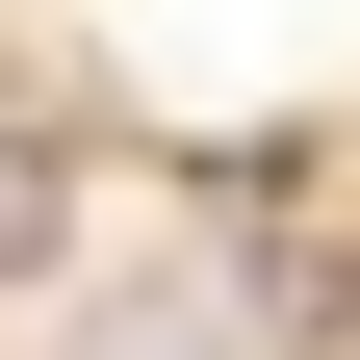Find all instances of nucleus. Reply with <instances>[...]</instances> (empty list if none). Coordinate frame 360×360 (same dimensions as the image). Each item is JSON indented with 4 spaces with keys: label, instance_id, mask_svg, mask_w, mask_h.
Instances as JSON below:
<instances>
[{
    "label": "nucleus",
    "instance_id": "obj_1",
    "mask_svg": "<svg viewBox=\"0 0 360 360\" xmlns=\"http://www.w3.org/2000/svg\"><path fill=\"white\" fill-rule=\"evenodd\" d=\"M0 257H52V155H26V129H0Z\"/></svg>",
    "mask_w": 360,
    "mask_h": 360
},
{
    "label": "nucleus",
    "instance_id": "obj_2",
    "mask_svg": "<svg viewBox=\"0 0 360 360\" xmlns=\"http://www.w3.org/2000/svg\"><path fill=\"white\" fill-rule=\"evenodd\" d=\"M103 360H232V335H206V309H129V335H103Z\"/></svg>",
    "mask_w": 360,
    "mask_h": 360
}]
</instances>
